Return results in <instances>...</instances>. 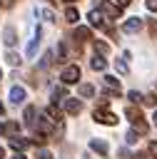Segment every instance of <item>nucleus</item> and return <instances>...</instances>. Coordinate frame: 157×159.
<instances>
[{
	"mask_svg": "<svg viewBox=\"0 0 157 159\" xmlns=\"http://www.w3.org/2000/svg\"><path fill=\"white\" fill-rule=\"evenodd\" d=\"M60 80H62L65 84H75V82L80 80V67H77V65H70V67H65Z\"/></svg>",
	"mask_w": 157,
	"mask_h": 159,
	"instance_id": "nucleus-1",
	"label": "nucleus"
},
{
	"mask_svg": "<svg viewBox=\"0 0 157 159\" xmlns=\"http://www.w3.org/2000/svg\"><path fill=\"white\" fill-rule=\"evenodd\" d=\"M95 119H97L100 124H115V122H117V117H115L112 112H107L105 107H97V109H95Z\"/></svg>",
	"mask_w": 157,
	"mask_h": 159,
	"instance_id": "nucleus-2",
	"label": "nucleus"
},
{
	"mask_svg": "<svg viewBox=\"0 0 157 159\" xmlns=\"http://www.w3.org/2000/svg\"><path fill=\"white\" fill-rule=\"evenodd\" d=\"M40 27H35V32H32V40H30V45H27V57H35V52H37V47H40Z\"/></svg>",
	"mask_w": 157,
	"mask_h": 159,
	"instance_id": "nucleus-3",
	"label": "nucleus"
},
{
	"mask_svg": "<svg viewBox=\"0 0 157 159\" xmlns=\"http://www.w3.org/2000/svg\"><path fill=\"white\" fill-rule=\"evenodd\" d=\"M80 109H82L80 99H75V97H67V99H65V112H67V114H80Z\"/></svg>",
	"mask_w": 157,
	"mask_h": 159,
	"instance_id": "nucleus-4",
	"label": "nucleus"
},
{
	"mask_svg": "<svg viewBox=\"0 0 157 159\" xmlns=\"http://www.w3.org/2000/svg\"><path fill=\"white\" fill-rule=\"evenodd\" d=\"M140 27H142V17H130V20L122 25V30H125V32H137Z\"/></svg>",
	"mask_w": 157,
	"mask_h": 159,
	"instance_id": "nucleus-5",
	"label": "nucleus"
},
{
	"mask_svg": "<svg viewBox=\"0 0 157 159\" xmlns=\"http://www.w3.org/2000/svg\"><path fill=\"white\" fill-rule=\"evenodd\" d=\"M102 10H105V15H110L112 20H117V17H120V12H122V7H120V5H110V2H102Z\"/></svg>",
	"mask_w": 157,
	"mask_h": 159,
	"instance_id": "nucleus-6",
	"label": "nucleus"
},
{
	"mask_svg": "<svg viewBox=\"0 0 157 159\" xmlns=\"http://www.w3.org/2000/svg\"><path fill=\"white\" fill-rule=\"evenodd\" d=\"M22 99H25V89L22 87H12L10 89V102L12 104H22Z\"/></svg>",
	"mask_w": 157,
	"mask_h": 159,
	"instance_id": "nucleus-7",
	"label": "nucleus"
},
{
	"mask_svg": "<svg viewBox=\"0 0 157 159\" xmlns=\"http://www.w3.org/2000/svg\"><path fill=\"white\" fill-rule=\"evenodd\" d=\"M105 87H107L112 94H120V80H117V77H110V75H107V77H105Z\"/></svg>",
	"mask_w": 157,
	"mask_h": 159,
	"instance_id": "nucleus-8",
	"label": "nucleus"
},
{
	"mask_svg": "<svg viewBox=\"0 0 157 159\" xmlns=\"http://www.w3.org/2000/svg\"><path fill=\"white\" fill-rule=\"evenodd\" d=\"M90 149H95V152H100V154L105 157V154H107V142H105V139H92V142H90Z\"/></svg>",
	"mask_w": 157,
	"mask_h": 159,
	"instance_id": "nucleus-9",
	"label": "nucleus"
},
{
	"mask_svg": "<svg viewBox=\"0 0 157 159\" xmlns=\"http://www.w3.org/2000/svg\"><path fill=\"white\" fill-rule=\"evenodd\" d=\"M10 147H12L15 152H22V149L27 147V139H22V137H12V139H10Z\"/></svg>",
	"mask_w": 157,
	"mask_h": 159,
	"instance_id": "nucleus-10",
	"label": "nucleus"
},
{
	"mask_svg": "<svg viewBox=\"0 0 157 159\" xmlns=\"http://www.w3.org/2000/svg\"><path fill=\"white\" fill-rule=\"evenodd\" d=\"M2 37H5V45H7V47H12V45L17 42V40H15V30H12V27H5Z\"/></svg>",
	"mask_w": 157,
	"mask_h": 159,
	"instance_id": "nucleus-11",
	"label": "nucleus"
},
{
	"mask_svg": "<svg viewBox=\"0 0 157 159\" xmlns=\"http://www.w3.org/2000/svg\"><path fill=\"white\" fill-rule=\"evenodd\" d=\"M90 67H92V70H97V72H102V70L107 67V62H105L102 57H97V55H95V57L90 60Z\"/></svg>",
	"mask_w": 157,
	"mask_h": 159,
	"instance_id": "nucleus-12",
	"label": "nucleus"
},
{
	"mask_svg": "<svg viewBox=\"0 0 157 159\" xmlns=\"http://www.w3.org/2000/svg\"><path fill=\"white\" fill-rule=\"evenodd\" d=\"M90 22H92L95 27H102V25H105V22H102V12H100V10H92V12H90Z\"/></svg>",
	"mask_w": 157,
	"mask_h": 159,
	"instance_id": "nucleus-13",
	"label": "nucleus"
},
{
	"mask_svg": "<svg viewBox=\"0 0 157 159\" xmlns=\"http://www.w3.org/2000/svg\"><path fill=\"white\" fill-rule=\"evenodd\" d=\"M75 40L87 42V40H90V30H87V27H77V30H75Z\"/></svg>",
	"mask_w": 157,
	"mask_h": 159,
	"instance_id": "nucleus-14",
	"label": "nucleus"
},
{
	"mask_svg": "<svg viewBox=\"0 0 157 159\" xmlns=\"http://www.w3.org/2000/svg\"><path fill=\"white\" fill-rule=\"evenodd\" d=\"M127 117H130L135 124H140V122H142V112H140V109H135V107H127Z\"/></svg>",
	"mask_w": 157,
	"mask_h": 159,
	"instance_id": "nucleus-15",
	"label": "nucleus"
},
{
	"mask_svg": "<svg viewBox=\"0 0 157 159\" xmlns=\"http://www.w3.org/2000/svg\"><path fill=\"white\" fill-rule=\"evenodd\" d=\"M77 92H80L82 97H92V94H95V87H92V84H80Z\"/></svg>",
	"mask_w": 157,
	"mask_h": 159,
	"instance_id": "nucleus-16",
	"label": "nucleus"
},
{
	"mask_svg": "<svg viewBox=\"0 0 157 159\" xmlns=\"http://www.w3.org/2000/svg\"><path fill=\"white\" fill-rule=\"evenodd\" d=\"M65 17H67V22H77V20H80V15H77V10H75V7H67Z\"/></svg>",
	"mask_w": 157,
	"mask_h": 159,
	"instance_id": "nucleus-17",
	"label": "nucleus"
},
{
	"mask_svg": "<svg viewBox=\"0 0 157 159\" xmlns=\"http://www.w3.org/2000/svg\"><path fill=\"white\" fill-rule=\"evenodd\" d=\"M25 122L27 124H35V107H27L25 109Z\"/></svg>",
	"mask_w": 157,
	"mask_h": 159,
	"instance_id": "nucleus-18",
	"label": "nucleus"
},
{
	"mask_svg": "<svg viewBox=\"0 0 157 159\" xmlns=\"http://www.w3.org/2000/svg\"><path fill=\"white\" fill-rule=\"evenodd\" d=\"M40 15H42V17L47 20V22H52V20H55V15H52V10H47V7H45V10H40Z\"/></svg>",
	"mask_w": 157,
	"mask_h": 159,
	"instance_id": "nucleus-19",
	"label": "nucleus"
},
{
	"mask_svg": "<svg viewBox=\"0 0 157 159\" xmlns=\"http://www.w3.org/2000/svg\"><path fill=\"white\" fill-rule=\"evenodd\" d=\"M62 97H65V87H57V89L52 92V99L57 102V99H62Z\"/></svg>",
	"mask_w": 157,
	"mask_h": 159,
	"instance_id": "nucleus-20",
	"label": "nucleus"
},
{
	"mask_svg": "<svg viewBox=\"0 0 157 159\" xmlns=\"http://www.w3.org/2000/svg\"><path fill=\"white\" fill-rule=\"evenodd\" d=\"M127 97H130V99H132V102H142V99H145V97H142V94H140V92H137V89H132V92H130V94H127Z\"/></svg>",
	"mask_w": 157,
	"mask_h": 159,
	"instance_id": "nucleus-21",
	"label": "nucleus"
},
{
	"mask_svg": "<svg viewBox=\"0 0 157 159\" xmlns=\"http://www.w3.org/2000/svg\"><path fill=\"white\" fill-rule=\"evenodd\" d=\"M115 67H117V72H122V75H127V65H125L122 60H117V62H115Z\"/></svg>",
	"mask_w": 157,
	"mask_h": 159,
	"instance_id": "nucleus-22",
	"label": "nucleus"
},
{
	"mask_svg": "<svg viewBox=\"0 0 157 159\" xmlns=\"http://www.w3.org/2000/svg\"><path fill=\"white\" fill-rule=\"evenodd\" d=\"M7 62H10V65H20V57H17L15 52H10V55H7Z\"/></svg>",
	"mask_w": 157,
	"mask_h": 159,
	"instance_id": "nucleus-23",
	"label": "nucleus"
},
{
	"mask_svg": "<svg viewBox=\"0 0 157 159\" xmlns=\"http://www.w3.org/2000/svg\"><path fill=\"white\" fill-rule=\"evenodd\" d=\"M50 62H52V52H47V55L42 57V65H40V67H50Z\"/></svg>",
	"mask_w": 157,
	"mask_h": 159,
	"instance_id": "nucleus-24",
	"label": "nucleus"
},
{
	"mask_svg": "<svg viewBox=\"0 0 157 159\" xmlns=\"http://www.w3.org/2000/svg\"><path fill=\"white\" fill-rule=\"evenodd\" d=\"M95 50H100V52H107V45H105V42H95Z\"/></svg>",
	"mask_w": 157,
	"mask_h": 159,
	"instance_id": "nucleus-25",
	"label": "nucleus"
},
{
	"mask_svg": "<svg viewBox=\"0 0 157 159\" xmlns=\"http://www.w3.org/2000/svg\"><path fill=\"white\" fill-rule=\"evenodd\" d=\"M37 159H52V157H50V152H45V149H40V154H37Z\"/></svg>",
	"mask_w": 157,
	"mask_h": 159,
	"instance_id": "nucleus-26",
	"label": "nucleus"
},
{
	"mask_svg": "<svg viewBox=\"0 0 157 159\" xmlns=\"http://www.w3.org/2000/svg\"><path fill=\"white\" fill-rule=\"evenodd\" d=\"M150 154L157 159V142H152V144H150Z\"/></svg>",
	"mask_w": 157,
	"mask_h": 159,
	"instance_id": "nucleus-27",
	"label": "nucleus"
},
{
	"mask_svg": "<svg viewBox=\"0 0 157 159\" xmlns=\"http://www.w3.org/2000/svg\"><path fill=\"white\" fill-rule=\"evenodd\" d=\"M147 10H157V0H147Z\"/></svg>",
	"mask_w": 157,
	"mask_h": 159,
	"instance_id": "nucleus-28",
	"label": "nucleus"
},
{
	"mask_svg": "<svg viewBox=\"0 0 157 159\" xmlns=\"http://www.w3.org/2000/svg\"><path fill=\"white\" fill-rule=\"evenodd\" d=\"M132 0H115V5H120V7H125V5H130Z\"/></svg>",
	"mask_w": 157,
	"mask_h": 159,
	"instance_id": "nucleus-29",
	"label": "nucleus"
},
{
	"mask_svg": "<svg viewBox=\"0 0 157 159\" xmlns=\"http://www.w3.org/2000/svg\"><path fill=\"white\" fill-rule=\"evenodd\" d=\"M12 159H27V157H25V154H15Z\"/></svg>",
	"mask_w": 157,
	"mask_h": 159,
	"instance_id": "nucleus-30",
	"label": "nucleus"
},
{
	"mask_svg": "<svg viewBox=\"0 0 157 159\" xmlns=\"http://www.w3.org/2000/svg\"><path fill=\"white\" fill-rule=\"evenodd\" d=\"M152 122H155V124H157V109H155V117H152Z\"/></svg>",
	"mask_w": 157,
	"mask_h": 159,
	"instance_id": "nucleus-31",
	"label": "nucleus"
},
{
	"mask_svg": "<svg viewBox=\"0 0 157 159\" xmlns=\"http://www.w3.org/2000/svg\"><path fill=\"white\" fill-rule=\"evenodd\" d=\"M0 159H5V152H2V147H0Z\"/></svg>",
	"mask_w": 157,
	"mask_h": 159,
	"instance_id": "nucleus-32",
	"label": "nucleus"
},
{
	"mask_svg": "<svg viewBox=\"0 0 157 159\" xmlns=\"http://www.w3.org/2000/svg\"><path fill=\"white\" fill-rule=\"evenodd\" d=\"M2 132H5V127H2V124H0V134H2Z\"/></svg>",
	"mask_w": 157,
	"mask_h": 159,
	"instance_id": "nucleus-33",
	"label": "nucleus"
},
{
	"mask_svg": "<svg viewBox=\"0 0 157 159\" xmlns=\"http://www.w3.org/2000/svg\"><path fill=\"white\" fill-rule=\"evenodd\" d=\"M0 114H2V102H0Z\"/></svg>",
	"mask_w": 157,
	"mask_h": 159,
	"instance_id": "nucleus-34",
	"label": "nucleus"
},
{
	"mask_svg": "<svg viewBox=\"0 0 157 159\" xmlns=\"http://www.w3.org/2000/svg\"><path fill=\"white\" fill-rule=\"evenodd\" d=\"M67 2H72V0H67Z\"/></svg>",
	"mask_w": 157,
	"mask_h": 159,
	"instance_id": "nucleus-35",
	"label": "nucleus"
},
{
	"mask_svg": "<svg viewBox=\"0 0 157 159\" xmlns=\"http://www.w3.org/2000/svg\"><path fill=\"white\" fill-rule=\"evenodd\" d=\"M0 75H2V72H0Z\"/></svg>",
	"mask_w": 157,
	"mask_h": 159,
	"instance_id": "nucleus-36",
	"label": "nucleus"
},
{
	"mask_svg": "<svg viewBox=\"0 0 157 159\" xmlns=\"http://www.w3.org/2000/svg\"><path fill=\"white\" fill-rule=\"evenodd\" d=\"M0 2H2V0H0Z\"/></svg>",
	"mask_w": 157,
	"mask_h": 159,
	"instance_id": "nucleus-37",
	"label": "nucleus"
}]
</instances>
